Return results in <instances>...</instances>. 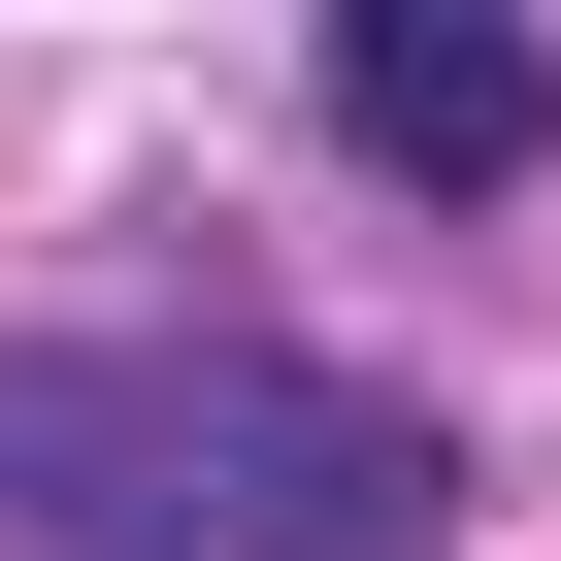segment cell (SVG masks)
<instances>
[{"label": "cell", "mask_w": 561, "mask_h": 561, "mask_svg": "<svg viewBox=\"0 0 561 561\" xmlns=\"http://www.w3.org/2000/svg\"><path fill=\"white\" fill-rule=\"evenodd\" d=\"M462 430L264 331H0V561H430Z\"/></svg>", "instance_id": "cell-1"}, {"label": "cell", "mask_w": 561, "mask_h": 561, "mask_svg": "<svg viewBox=\"0 0 561 561\" xmlns=\"http://www.w3.org/2000/svg\"><path fill=\"white\" fill-rule=\"evenodd\" d=\"M331 133L397 198H495V165H561V34L528 0H331Z\"/></svg>", "instance_id": "cell-2"}]
</instances>
